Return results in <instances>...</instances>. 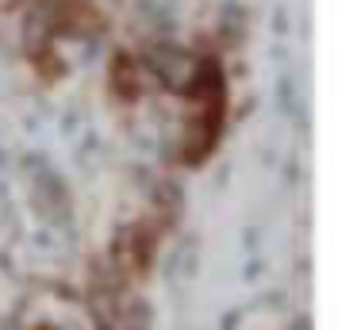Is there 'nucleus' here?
<instances>
[{
	"label": "nucleus",
	"mask_w": 357,
	"mask_h": 330,
	"mask_svg": "<svg viewBox=\"0 0 357 330\" xmlns=\"http://www.w3.org/2000/svg\"><path fill=\"white\" fill-rule=\"evenodd\" d=\"M181 96H185V123H181L177 161L185 169H200L223 146L231 123V77L223 69V58L196 54Z\"/></svg>",
	"instance_id": "1"
},
{
	"label": "nucleus",
	"mask_w": 357,
	"mask_h": 330,
	"mask_svg": "<svg viewBox=\"0 0 357 330\" xmlns=\"http://www.w3.org/2000/svg\"><path fill=\"white\" fill-rule=\"evenodd\" d=\"M146 77H150V66L139 54L119 50L108 66V92L119 104H135V100H142V92H146Z\"/></svg>",
	"instance_id": "2"
}]
</instances>
